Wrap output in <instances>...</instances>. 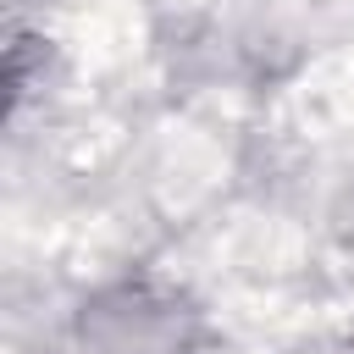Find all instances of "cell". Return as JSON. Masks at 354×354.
I'll use <instances>...</instances> for the list:
<instances>
[{
	"instance_id": "cell-1",
	"label": "cell",
	"mask_w": 354,
	"mask_h": 354,
	"mask_svg": "<svg viewBox=\"0 0 354 354\" xmlns=\"http://www.w3.org/2000/svg\"><path fill=\"white\" fill-rule=\"evenodd\" d=\"M77 348L83 354H194L199 348V310L149 277L116 282L77 310Z\"/></svg>"
}]
</instances>
